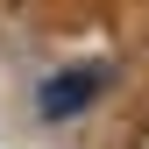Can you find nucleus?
<instances>
[{
  "label": "nucleus",
  "mask_w": 149,
  "mask_h": 149,
  "mask_svg": "<svg viewBox=\"0 0 149 149\" xmlns=\"http://www.w3.org/2000/svg\"><path fill=\"white\" fill-rule=\"evenodd\" d=\"M100 85H107V71H64L57 85H43V114H71V107H85Z\"/></svg>",
  "instance_id": "1"
},
{
  "label": "nucleus",
  "mask_w": 149,
  "mask_h": 149,
  "mask_svg": "<svg viewBox=\"0 0 149 149\" xmlns=\"http://www.w3.org/2000/svg\"><path fill=\"white\" fill-rule=\"evenodd\" d=\"M135 149H149V128H135Z\"/></svg>",
  "instance_id": "2"
}]
</instances>
